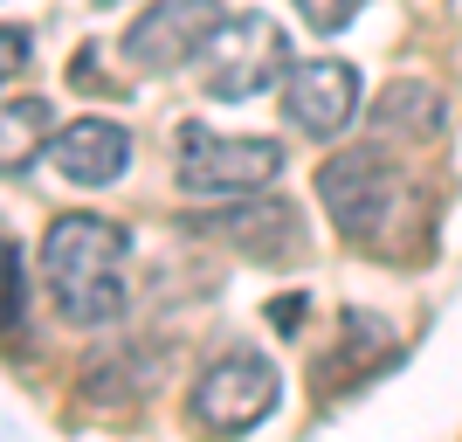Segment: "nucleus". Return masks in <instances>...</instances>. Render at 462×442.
I'll use <instances>...</instances> for the list:
<instances>
[{
	"label": "nucleus",
	"instance_id": "nucleus-13",
	"mask_svg": "<svg viewBox=\"0 0 462 442\" xmlns=\"http://www.w3.org/2000/svg\"><path fill=\"white\" fill-rule=\"evenodd\" d=\"M297 14H304L318 35H338V28L359 14V0H297Z\"/></svg>",
	"mask_w": 462,
	"mask_h": 442
},
{
	"label": "nucleus",
	"instance_id": "nucleus-5",
	"mask_svg": "<svg viewBox=\"0 0 462 442\" xmlns=\"http://www.w3.org/2000/svg\"><path fill=\"white\" fill-rule=\"evenodd\" d=\"M283 174V146L276 138H228V132H208V125H187L180 132V187L187 193H255Z\"/></svg>",
	"mask_w": 462,
	"mask_h": 442
},
{
	"label": "nucleus",
	"instance_id": "nucleus-11",
	"mask_svg": "<svg viewBox=\"0 0 462 442\" xmlns=\"http://www.w3.org/2000/svg\"><path fill=\"white\" fill-rule=\"evenodd\" d=\"M380 125L401 132V138H435L448 118H442V97L428 90V83H393V90L380 97Z\"/></svg>",
	"mask_w": 462,
	"mask_h": 442
},
{
	"label": "nucleus",
	"instance_id": "nucleus-7",
	"mask_svg": "<svg viewBox=\"0 0 462 442\" xmlns=\"http://www.w3.org/2000/svg\"><path fill=\"white\" fill-rule=\"evenodd\" d=\"M283 111L304 138H338L359 118V70L338 56H310V62H290L283 77Z\"/></svg>",
	"mask_w": 462,
	"mask_h": 442
},
{
	"label": "nucleus",
	"instance_id": "nucleus-1",
	"mask_svg": "<svg viewBox=\"0 0 462 442\" xmlns=\"http://www.w3.org/2000/svg\"><path fill=\"white\" fill-rule=\"evenodd\" d=\"M42 284L69 325H111L132 297V235L104 214H56L42 235Z\"/></svg>",
	"mask_w": 462,
	"mask_h": 442
},
{
	"label": "nucleus",
	"instance_id": "nucleus-12",
	"mask_svg": "<svg viewBox=\"0 0 462 442\" xmlns=\"http://www.w3.org/2000/svg\"><path fill=\"white\" fill-rule=\"evenodd\" d=\"M21 290H28V277L14 269V249L0 242V339H7V346H21V339H28V318H21Z\"/></svg>",
	"mask_w": 462,
	"mask_h": 442
},
{
	"label": "nucleus",
	"instance_id": "nucleus-8",
	"mask_svg": "<svg viewBox=\"0 0 462 442\" xmlns=\"http://www.w3.org/2000/svg\"><path fill=\"white\" fill-rule=\"evenodd\" d=\"M49 166H56L69 187H111L125 166H132V132L117 118H77L49 138Z\"/></svg>",
	"mask_w": 462,
	"mask_h": 442
},
{
	"label": "nucleus",
	"instance_id": "nucleus-4",
	"mask_svg": "<svg viewBox=\"0 0 462 442\" xmlns=\"http://www.w3.org/2000/svg\"><path fill=\"white\" fill-rule=\"evenodd\" d=\"M276 387H283V381H276V366L263 360V353L235 346V353H221V360L200 366L187 415H193L200 436H249L255 422H270Z\"/></svg>",
	"mask_w": 462,
	"mask_h": 442
},
{
	"label": "nucleus",
	"instance_id": "nucleus-3",
	"mask_svg": "<svg viewBox=\"0 0 462 442\" xmlns=\"http://www.w3.org/2000/svg\"><path fill=\"white\" fill-rule=\"evenodd\" d=\"M200 77H208V97H221V104L263 97L276 77H290V35L270 14H228L200 49Z\"/></svg>",
	"mask_w": 462,
	"mask_h": 442
},
{
	"label": "nucleus",
	"instance_id": "nucleus-2",
	"mask_svg": "<svg viewBox=\"0 0 462 442\" xmlns=\"http://www.w3.org/2000/svg\"><path fill=\"white\" fill-rule=\"evenodd\" d=\"M318 201L346 242H380V229L401 214V166L380 146H352L318 166Z\"/></svg>",
	"mask_w": 462,
	"mask_h": 442
},
{
	"label": "nucleus",
	"instance_id": "nucleus-9",
	"mask_svg": "<svg viewBox=\"0 0 462 442\" xmlns=\"http://www.w3.org/2000/svg\"><path fill=\"white\" fill-rule=\"evenodd\" d=\"M214 235H228L235 249L249 256H297L304 249V229H297V214L283 208V201H270V208H235V214H208Z\"/></svg>",
	"mask_w": 462,
	"mask_h": 442
},
{
	"label": "nucleus",
	"instance_id": "nucleus-15",
	"mask_svg": "<svg viewBox=\"0 0 462 442\" xmlns=\"http://www.w3.org/2000/svg\"><path fill=\"white\" fill-rule=\"evenodd\" d=\"M97 7H117V0H97Z\"/></svg>",
	"mask_w": 462,
	"mask_h": 442
},
{
	"label": "nucleus",
	"instance_id": "nucleus-6",
	"mask_svg": "<svg viewBox=\"0 0 462 442\" xmlns=\"http://www.w3.org/2000/svg\"><path fill=\"white\" fill-rule=\"evenodd\" d=\"M221 21H228L221 0H159V7H145V14L132 21L125 56H132V70H145V77H173V70H187L214 42Z\"/></svg>",
	"mask_w": 462,
	"mask_h": 442
},
{
	"label": "nucleus",
	"instance_id": "nucleus-14",
	"mask_svg": "<svg viewBox=\"0 0 462 442\" xmlns=\"http://www.w3.org/2000/svg\"><path fill=\"white\" fill-rule=\"evenodd\" d=\"M28 70V28H0V83Z\"/></svg>",
	"mask_w": 462,
	"mask_h": 442
},
{
	"label": "nucleus",
	"instance_id": "nucleus-10",
	"mask_svg": "<svg viewBox=\"0 0 462 442\" xmlns=\"http://www.w3.org/2000/svg\"><path fill=\"white\" fill-rule=\"evenodd\" d=\"M56 138L49 97H0V174H28Z\"/></svg>",
	"mask_w": 462,
	"mask_h": 442
}]
</instances>
